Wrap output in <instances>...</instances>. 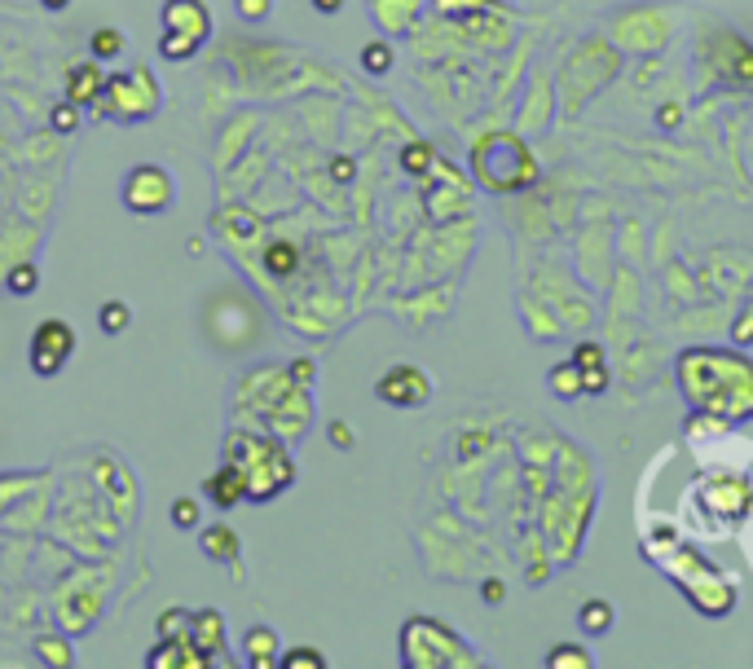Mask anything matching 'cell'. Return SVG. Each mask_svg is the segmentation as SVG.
Returning <instances> with one entry per match:
<instances>
[{
	"instance_id": "6da1fadb",
	"label": "cell",
	"mask_w": 753,
	"mask_h": 669,
	"mask_svg": "<svg viewBox=\"0 0 753 669\" xmlns=\"http://www.w3.org/2000/svg\"><path fill=\"white\" fill-rule=\"evenodd\" d=\"M718 358L727 353H709V366L713 375H700L692 362L678 358V388L687 393V401L696 410H709V415H727V419H753V362H735L731 379H718L727 375V366L718 371ZM731 362V358H727Z\"/></svg>"
},
{
	"instance_id": "7a4b0ae2",
	"label": "cell",
	"mask_w": 753,
	"mask_h": 669,
	"mask_svg": "<svg viewBox=\"0 0 753 669\" xmlns=\"http://www.w3.org/2000/svg\"><path fill=\"white\" fill-rule=\"evenodd\" d=\"M472 172L485 190L494 194H512V190H529L538 185L542 168L533 159V150L516 137V133H490L472 146Z\"/></svg>"
},
{
	"instance_id": "3957f363",
	"label": "cell",
	"mask_w": 753,
	"mask_h": 669,
	"mask_svg": "<svg viewBox=\"0 0 753 669\" xmlns=\"http://www.w3.org/2000/svg\"><path fill=\"white\" fill-rule=\"evenodd\" d=\"M402 665L411 669H476V647L463 643L450 625L432 621V616H411L402 630Z\"/></svg>"
},
{
	"instance_id": "277c9868",
	"label": "cell",
	"mask_w": 753,
	"mask_h": 669,
	"mask_svg": "<svg viewBox=\"0 0 753 669\" xmlns=\"http://www.w3.org/2000/svg\"><path fill=\"white\" fill-rule=\"evenodd\" d=\"M229 463L243 467V476H247V498H256V502H265V498H273L278 489H286L291 476H295L286 450L273 445V441H256V436H234Z\"/></svg>"
},
{
	"instance_id": "5b68a950",
	"label": "cell",
	"mask_w": 753,
	"mask_h": 669,
	"mask_svg": "<svg viewBox=\"0 0 753 669\" xmlns=\"http://www.w3.org/2000/svg\"><path fill=\"white\" fill-rule=\"evenodd\" d=\"M93 111L102 120H120V124L150 120L159 111V84H155V76L146 67H137L128 76H106V89L93 102Z\"/></svg>"
},
{
	"instance_id": "8992f818",
	"label": "cell",
	"mask_w": 753,
	"mask_h": 669,
	"mask_svg": "<svg viewBox=\"0 0 753 669\" xmlns=\"http://www.w3.org/2000/svg\"><path fill=\"white\" fill-rule=\"evenodd\" d=\"M177 203V185L159 163H142L124 177V207L137 216H159Z\"/></svg>"
},
{
	"instance_id": "52a82bcc",
	"label": "cell",
	"mask_w": 753,
	"mask_h": 669,
	"mask_svg": "<svg viewBox=\"0 0 753 669\" xmlns=\"http://www.w3.org/2000/svg\"><path fill=\"white\" fill-rule=\"evenodd\" d=\"M71 353H76V330L67 321L49 317V321L36 326V334H32V371L41 379H54L71 362Z\"/></svg>"
},
{
	"instance_id": "ba28073f",
	"label": "cell",
	"mask_w": 753,
	"mask_h": 669,
	"mask_svg": "<svg viewBox=\"0 0 753 669\" xmlns=\"http://www.w3.org/2000/svg\"><path fill=\"white\" fill-rule=\"evenodd\" d=\"M374 393H380L384 406H397V410H415L432 397V384L419 366H393L380 384H374Z\"/></svg>"
},
{
	"instance_id": "9c48e42d",
	"label": "cell",
	"mask_w": 753,
	"mask_h": 669,
	"mask_svg": "<svg viewBox=\"0 0 753 669\" xmlns=\"http://www.w3.org/2000/svg\"><path fill=\"white\" fill-rule=\"evenodd\" d=\"M164 32H181V36H194L199 45L212 36V14L203 0H168L164 5Z\"/></svg>"
},
{
	"instance_id": "30bf717a",
	"label": "cell",
	"mask_w": 753,
	"mask_h": 669,
	"mask_svg": "<svg viewBox=\"0 0 753 669\" xmlns=\"http://www.w3.org/2000/svg\"><path fill=\"white\" fill-rule=\"evenodd\" d=\"M102 89H106V76H102V63H98V58L76 63V67L67 71V102H76L80 111L93 106V102L102 98Z\"/></svg>"
},
{
	"instance_id": "8fae6325",
	"label": "cell",
	"mask_w": 753,
	"mask_h": 669,
	"mask_svg": "<svg viewBox=\"0 0 753 669\" xmlns=\"http://www.w3.org/2000/svg\"><path fill=\"white\" fill-rule=\"evenodd\" d=\"M203 494L221 507V511H229V507H238L243 498H247V476H243V467L238 463H225V467H216L207 480H203Z\"/></svg>"
},
{
	"instance_id": "7c38bea8",
	"label": "cell",
	"mask_w": 753,
	"mask_h": 669,
	"mask_svg": "<svg viewBox=\"0 0 753 669\" xmlns=\"http://www.w3.org/2000/svg\"><path fill=\"white\" fill-rule=\"evenodd\" d=\"M573 362L582 371V388L586 393H604L608 388V371H604V349L599 344H577Z\"/></svg>"
},
{
	"instance_id": "4fadbf2b",
	"label": "cell",
	"mask_w": 753,
	"mask_h": 669,
	"mask_svg": "<svg viewBox=\"0 0 753 669\" xmlns=\"http://www.w3.org/2000/svg\"><path fill=\"white\" fill-rule=\"evenodd\" d=\"M199 546L207 551V559H221V564H234L238 559V533L229 524H207Z\"/></svg>"
},
{
	"instance_id": "5bb4252c",
	"label": "cell",
	"mask_w": 753,
	"mask_h": 669,
	"mask_svg": "<svg viewBox=\"0 0 753 669\" xmlns=\"http://www.w3.org/2000/svg\"><path fill=\"white\" fill-rule=\"evenodd\" d=\"M190 634H194V643L203 647V651H221L225 647V625H221V612L216 608H207V612H194V621H190Z\"/></svg>"
},
{
	"instance_id": "9a60e30c",
	"label": "cell",
	"mask_w": 753,
	"mask_h": 669,
	"mask_svg": "<svg viewBox=\"0 0 753 669\" xmlns=\"http://www.w3.org/2000/svg\"><path fill=\"white\" fill-rule=\"evenodd\" d=\"M243 647H247V656H251V665H256V669H269V665H278V634H273V630H265V625L247 630Z\"/></svg>"
},
{
	"instance_id": "2e32d148",
	"label": "cell",
	"mask_w": 753,
	"mask_h": 669,
	"mask_svg": "<svg viewBox=\"0 0 753 669\" xmlns=\"http://www.w3.org/2000/svg\"><path fill=\"white\" fill-rule=\"evenodd\" d=\"M547 669H591V651L577 643H555L547 656Z\"/></svg>"
},
{
	"instance_id": "e0dca14e",
	"label": "cell",
	"mask_w": 753,
	"mask_h": 669,
	"mask_svg": "<svg viewBox=\"0 0 753 669\" xmlns=\"http://www.w3.org/2000/svg\"><path fill=\"white\" fill-rule=\"evenodd\" d=\"M551 393H555V397H564V401H573L577 393H586V388H582V371H577V362H564V366H555V371H551Z\"/></svg>"
},
{
	"instance_id": "ac0fdd59",
	"label": "cell",
	"mask_w": 753,
	"mask_h": 669,
	"mask_svg": "<svg viewBox=\"0 0 753 669\" xmlns=\"http://www.w3.org/2000/svg\"><path fill=\"white\" fill-rule=\"evenodd\" d=\"M577 621H582V630H586V634H604V630L612 625V603H604V599H586V603H582V612H577Z\"/></svg>"
},
{
	"instance_id": "d6986e66",
	"label": "cell",
	"mask_w": 753,
	"mask_h": 669,
	"mask_svg": "<svg viewBox=\"0 0 753 669\" xmlns=\"http://www.w3.org/2000/svg\"><path fill=\"white\" fill-rule=\"evenodd\" d=\"M89 49H93V58H98V63H111V58H120V54H124V36H120L115 27H98V32L89 36Z\"/></svg>"
},
{
	"instance_id": "ffe728a7",
	"label": "cell",
	"mask_w": 753,
	"mask_h": 669,
	"mask_svg": "<svg viewBox=\"0 0 753 669\" xmlns=\"http://www.w3.org/2000/svg\"><path fill=\"white\" fill-rule=\"evenodd\" d=\"M159 54H164L168 63H186V58L199 54V41H194V36H181V32H164V36H159Z\"/></svg>"
},
{
	"instance_id": "44dd1931",
	"label": "cell",
	"mask_w": 753,
	"mask_h": 669,
	"mask_svg": "<svg viewBox=\"0 0 753 669\" xmlns=\"http://www.w3.org/2000/svg\"><path fill=\"white\" fill-rule=\"evenodd\" d=\"M361 67H366L370 76H389V71H393V45L370 41V45L361 49Z\"/></svg>"
},
{
	"instance_id": "7402d4cb",
	"label": "cell",
	"mask_w": 753,
	"mask_h": 669,
	"mask_svg": "<svg viewBox=\"0 0 753 669\" xmlns=\"http://www.w3.org/2000/svg\"><path fill=\"white\" fill-rule=\"evenodd\" d=\"M278 665L282 669H326V656L317 647H291V651L278 656Z\"/></svg>"
},
{
	"instance_id": "603a6c76",
	"label": "cell",
	"mask_w": 753,
	"mask_h": 669,
	"mask_svg": "<svg viewBox=\"0 0 753 669\" xmlns=\"http://www.w3.org/2000/svg\"><path fill=\"white\" fill-rule=\"evenodd\" d=\"M128 304L124 299H111V304H102V313H98V326L106 330V334H120V330H128Z\"/></svg>"
},
{
	"instance_id": "cb8c5ba5",
	"label": "cell",
	"mask_w": 753,
	"mask_h": 669,
	"mask_svg": "<svg viewBox=\"0 0 753 669\" xmlns=\"http://www.w3.org/2000/svg\"><path fill=\"white\" fill-rule=\"evenodd\" d=\"M402 163H406V172H411V177H424V172L432 168V146H424V141L406 146V150H402Z\"/></svg>"
},
{
	"instance_id": "d4e9b609",
	"label": "cell",
	"mask_w": 753,
	"mask_h": 669,
	"mask_svg": "<svg viewBox=\"0 0 753 669\" xmlns=\"http://www.w3.org/2000/svg\"><path fill=\"white\" fill-rule=\"evenodd\" d=\"M49 128H54V133H76V128H80V106H76V102L54 106V111H49Z\"/></svg>"
},
{
	"instance_id": "484cf974",
	"label": "cell",
	"mask_w": 753,
	"mask_h": 669,
	"mask_svg": "<svg viewBox=\"0 0 753 669\" xmlns=\"http://www.w3.org/2000/svg\"><path fill=\"white\" fill-rule=\"evenodd\" d=\"M265 264H269V273H291L295 269V247L291 242H273L265 251Z\"/></svg>"
},
{
	"instance_id": "4316f807",
	"label": "cell",
	"mask_w": 753,
	"mask_h": 669,
	"mask_svg": "<svg viewBox=\"0 0 753 669\" xmlns=\"http://www.w3.org/2000/svg\"><path fill=\"white\" fill-rule=\"evenodd\" d=\"M5 286H10L14 295H32V291L41 286V273H36L32 264H19V269H10V277H5Z\"/></svg>"
},
{
	"instance_id": "83f0119b",
	"label": "cell",
	"mask_w": 753,
	"mask_h": 669,
	"mask_svg": "<svg viewBox=\"0 0 753 669\" xmlns=\"http://www.w3.org/2000/svg\"><path fill=\"white\" fill-rule=\"evenodd\" d=\"M234 10L243 23H265L269 10H273V0H234Z\"/></svg>"
},
{
	"instance_id": "f1b7e54d",
	"label": "cell",
	"mask_w": 753,
	"mask_h": 669,
	"mask_svg": "<svg viewBox=\"0 0 753 669\" xmlns=\"http://www.w3.org/2000/svg\"><path fill=\"white\" fill-rule=\"evenodd\" d=\"M172 524L177 529H194L199 524V502L194 498H177L172 502Z\"/></svg>"
},
{
	"instance_id": "f546056e",
	"label": "cell",
	"mask_w": 753,
	"mask_h": 669,
	"mask_svg": "<svg viewBox=\"0 0 753 669\" xmlns=\"http://www.w3.org/2000/svg\"><path fill=\"white\" fill-rule=\"evenodd\" d=\"M181 630H186V612H181V608H168V612L159 616V634L172 638V634H181Z\"/></svg>"
},
{
	"instance_id": "4dcf8cb0",
	"label": "cell",
	"mask_w": 753,
	"mask_h": 669,
	"mask_svg": "<svg viewBox=\"0 0 753 669\" xmlns=\"http://www.w3.org/2000/svg\"><path fill=\"white\" fill-rule=\"evenodd\" d=\"M41 651L49 665H71V647L67 643H54V638H41Z\"/></svg>"
},
{
	"instance_id": "1f68e13d",
	"label": "cell",
	"mask_w": 753,
	"mask_h": 669,
	"mask_svg": "<svg viewBox=\"0 0 753 669\" xmlns=\"http://www.w3.org/2000/svg\"><path fill=\"white\" fill-rule=\"evenodd\" d=\"M330 441H335L339 450H348V445H352V432H348L344 423H330Z\"/></svg>"
},
{
	"instance_id": "d6a6232c",
	"label": "cell",
	"mask_w": 753,
	"mask_h": 669,
	"mask_svg": "<svg viewBox=\"0 0 753 669\" xmlns=\"http://www.w3.org/2000/svg\"><path fill=\"white\" fill-rule=\"evenodd\" d=\"M485 599H490V603H503V581L490 577V581H485Z\"/></svg>"
},
{
	"instance_id": "836d02e7",
	"label": "cell",
	"mask_w": 753,
	"mask_h": 669,
	"mask_svg": "<svg viewBox=\"0 0 753 669\" xmlns=\"http://www.w3.org/2000/svg\"><path fill=\"white\" fill-rule=\"evenodd\" d=\"M339 5H344V0H313L317 14H339Z\"/></svg>"
},
{
	"instance_id": "e575fe53",
	"label": "cell",
	"mask_w": 753,
	"mask_h": 669,
	"mask_svg": "<svg viewBox=\"0 0 753 669\" xmlns=\"http://www.w3.org/2000/svg\"><path fill=\"white\" fill-rule=\"evenodd\" d=\"M335 177L348 181V177H352V159H335Z\"/></svg>"
},
{
	"instance_id": "d590c367",
	"label": "cell",
	"mask_w": 753,
	"mask_h": 669,
	"mask_svg": "<svg viewBox=\"0 0 753 669\" xmlns=\"http://www.w3.org/2000/svg\"><path fill=\"white\" fill-rule=\"evenodd\" d=\"M41 5H45V10H67L71 0H41Z\"/></svg>"
}]
</instances>
